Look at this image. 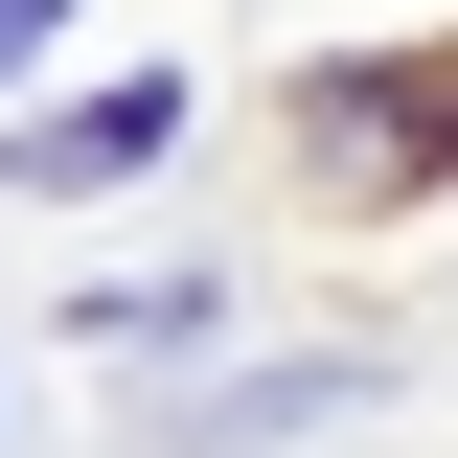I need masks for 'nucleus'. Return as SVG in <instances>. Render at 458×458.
Masks as SVG:
<instances>
[{
	"label": "nucleus",
	"mask_w": 458,
	"mask_h": 458,
	"mask_svg": "<svg viewBox=\"0 0 458 458\" xmlns=\"http://www.w3.org/2000/svg\"><path fill=\"white\" fill-rule=\"evenodd\" d=\"M47 23H69V0H0V69H23V47H47Z\"/></svg>",
	"instance_id": "20e7f679"
},
{
	"label": "nucleus",
	"mask_w": 458,
	"mask_h": 458,
	"mask_svg": "<svg viewBox=\"0 0 458 458\" xmlns=\"http://www.w3.org/2000/svg\"><path fill=\"white\" fill-rule=\"evenodd\" d=\"M138 161H183V92H161V69H114L92 114H47V138H23V183H138Z\"/></svg>",
	"instance_id": "f03ea898"
},
{
	"label": "nucleus",
	"mask_w": 458,
	"mask_h": 458,
	"mask_svg": "<svg viewBox=\"0 0 458 458\" xmlns=\"http://www.w3.org/2000/svg\"><path fill=\"white\" fill-rule=\"evenodd\" d=\"M344 390H367V367H252V390H207L183 436H298V412H344Z\"/></svg>",
	"instance_id": "7ed1b4c3"
},
{
	"label": "nucleus",
	"mask_w": 458,
	"mask_h": 458,
	"mask_svg": "<svg viewBox=\"0 0 458 458\" xmlns=\"http://www.w3.org/2000/svg\"><path fill=\"white\" fill-rule=\"evenodd\" d=\"M321 161L344 183H412V161H458V47H412V69H321Z\"/></svg>",
	"instance_id": "f257e3e1"
}]
</instances>
